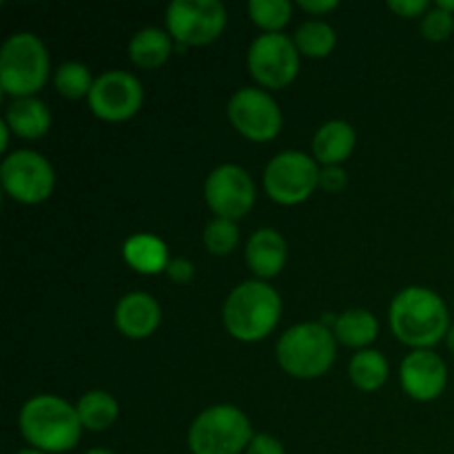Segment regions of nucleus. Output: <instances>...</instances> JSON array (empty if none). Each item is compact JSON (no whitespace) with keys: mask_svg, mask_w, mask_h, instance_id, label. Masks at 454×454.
<instances>
[{"mask_svg":"<svg viewBox=\"0 0 454 454\" xmlns=\"http://www.w3.org/2000/svg\"><path fill=\"white\" fill-rule=\"evenodd\" d=\"M390 328L412 350H430L446 340L450 313L442 295L424 286H408L395 295L388 309Z\"/></svg>","mask_w":454,"mask_h":454,"instance_id":"obj_1","label":"nucleus"},{"mask_svg":"<svg viewBox=\"0 0 454 454\" xmlns=\"http://www.w3.org/2000/svg\"><path fill=\"white\" fill-rule=\"evenodd\" d=\"M18 426L31 448L47 454L74 450L84 430L75 406L56 395L31 397L22 406Z\"/></svg>","mask_w":454,"mask_h":454,"instance_id":"obj_2","label":"nucleus"},{"mask_svg":"<svg viewBox=\"0 0 454 454\" xmlns=\"http://www.w3.org/2000/svg\"><path fill=\"white\" fill-rule=\"evenodd\" d=\"M282 317V297L264 279L242 282L231 291L222 309V322L231 337L255 344L275 331Z\"/></svg>","mask_w":454,"mask_h":454,"instance_id":"obj_3","label":"nucleus"},{"mask_svg":"<svg viewBox=\"0 0 454 454\" xmlns=\"http://www.w3.org/2000/svg\"><path fill=\"white\" fill-rule=\"evenodd\" d=\"M337 355L335 333L326 324H295L279 337L275 357L282 371L295 380H317L331 371Z\"/></svg>","mask_w":454,"mask_h":454,"instance_id":"obj_4","label":"nucleus"},{"mask_svg":"<svg viewBox=\"0 0 454 454\" xmlns=\"http://www.w3.org/2000/svg\"><path fill=\"white\" fill-rule=\"evenodd\" d=\"M49 80V53L43 40L29 31H20L4 40L0 49V87L3 93L34 98Z\"/></svg>","mask_w":454,"mask_h":454,"instance_id":"obj_5","label":"nucleus"},{"mask_svg":"<svg viewBox=\"0 0 454 454\" xmlns=\"http://www.w3.org/2000/svg\"><path fill=\"white\" fill-rule=\"evenodd\" d=\"M253 437L251 419L238 406L217 403L195 417L186 442L193 454H239Z\"/></svg>","mask_w":454,"mask_h":454,"instance_id":"obj_6","label":"nucleus"},{"mask_svg":"<svg viewBox=\"0 0 454 454\" xmlns=\"http://www.w3.org/2000/svg\"><path fill=\"white\" fill-rule=\"evenodd\" d=\"M319 164L301 151H282L264 168V189L273 202L295 207L306 202L319 186Z\"/></svg>","mask_w":454,"mask_h":454,"instance_id":"obj_7","label":"nucleus"},{"mask_svg":"<svg viewBox=\"0 0 454 454\" xmlns=\"http://www.w3.org/2000/svg\"><path fill=\"white\" fill-rule=\"evenodd\" d=\"M167 29L180 49L204 47L226 29V7L220 0H173L167 9Z\"/></svg>","mask_w":454,"mask_h":454,"instance_id":"obj_8","label":"nucleus"},{"mask_svg":"<svg viewBox=\"0 0 454 454\" xmlns=\"http://www.w3.org/2000/svg\"><path fill=\"white\" fill-rule=\"evenodd\" d=\"M0 180L12 200L20 204H40L53 193L56 173L38 151L18 149L0 164Z\"/></svg>","mask_w":454,"mask_h":454,"instance_id":"obj_9","label":"nucleus"},{"mask_svg":"<svg viewBox=\"0 0 454 454\" xmlns=\"http://www.w3.org/2000/svg\"><path fill=\"white\" fill-rule=\"evenodd\" d=\"M247 65L264 89H284L300 74V51L284 34H262L248 47Z\"/></svg>","mask_w":454,"mask_h":454,"instance_id":"obj_10","label":"nucleus"},{"mask_svg":"<svg viewBox=\"0 0 454 454\" xmlns=\"http://www.w3.org/2000/svg\"><path fill=\"white\" fill-rule=\"evenodd\" d=\"M231 124L239 136L251 142H270L284 127L282 111L270 93L257 87H242L233 93L226 106Z\"/></svg>","mask_w":454,"mask_h":454,"instance_id":"obj_11","label":"nucleus"},{"mask_svg":"<svg viewBox=\"0 0 454 454\" xmlns=\"http://www.w3.org/2000/svg\"><path fill=\"white\" fill-rule=\"evenodd\" d=\"M87 100L96 118L105 122H124L142 109L145 89L129 71L111 69L98 75Z\"/></svg>","mask_w":454,"mask_h":454,"instance_id":"obj_12","label":"nucleus"},{"mask_svg":"<svg viewBox=\"0 0 454 454\" xmlns=\"http://www.w3.org/2000/svg\"><path fill=\"white\" fill-rule=\"evenodd\" d=\"M204 200L217 217L239 220L255 204V184L251 173L238 164H222L213 168L204 182Z\"/></svg>","mask_w":454,"mask_h":454,"instance_id":"obj_13","label":"nucleus"},{"mask_svg":"<svg viewBox=\"0 0 454 454\" xmlns=\"http://www.w3.org/2000/svg\"><path fill=\"white\" fill-rule=\"evenodd\" d=\"M402 388L415 402H434L448 386V366L433 350H412L399 368Z\"/></svg>","mask_w":454,"mask_h":454,"instance_id":"obj_14","label":"nucleus"},{"mask_svg":"<svg viewBox=\"0 0 454 454\" xmlns=\"http://www.w3.org/2000/svg\"><path fill=\"white\" fill-rule=\"evenodd\" d=\"M115 326L129 340H146L162 324V309L149 293H129L115 306Z\"/></svg>","mask_w":454,"mask_h":454,"instance_id":"obj_15","label":"nucleus"},{"mask_svg":"<svg viewBox=\"0 0 454 454\" xmlns=\"http://www.w3.org/2000/svg\"><path fill=\"white\" fill-rule=\"evenodd\" d=\"M244 257H247L248 269L266 282V279L282 273L284 266H286L288 244L284 235L275 229H257L248 238Z\"/></svg>","mask_w":454,"mask_h":454,"instance_id":"obj_16","label":"nucleus"},{"mask_svg":"<svg viewBox=\"0 0 454 454\" xmlns=\"http://www.w3.org/2000/svg\"><path fill=\"white\" fill-rule=\"evenodd\" d=\"M357 146V133L346 120H328L313 136V158L319 167H341Z\"/></svg>","mask_w":454,"mask_h":454,"instance_id":"obj_17","label":"nucleus"},{"mask_svg":"<svg viewBox=\"0 0 454 454\" xmlns=\"http://www.w3.org/2000/svg\"><path fill=\"white\" fill-rule=\"evenodd\" d=\"M122 255L127 260V264L131 266L136 273L142 275H158L167 273L168 269V248L164 244V239H160L158 235L151 233H137L124 242Z\"/></svg>","mask_w":454,"mask_h":454,"instance_id":"obj_18","label":"nucleus"},{"mask_svg":"<svg viewBox=\"0 0 454 454\" xmlns=\"http://www.w3.org/2000/svg\"><path fill=\"white\" fill-rule=\"evenodd\" d=\"M4 122L16 136L25 137V140H38L51 129V111L35 96L18 98L9 105Z\"/></svg>","mask_w":454,"mask_h":454,"instance_id":"obj_19","label":"nucleus"},{"mask_svg":"<svg viewBox=\"0 0 454 454\" xmlns=\"http://www.w3.org/2000/svg\"><path fill=\"white\" fill-rule=\"evenodd\" d=\"M173 53V38L158 27H145L129 43V56L140 69H160Z\"/></svg>","mask_w":454,"mask_h":454,"instance_id":"obj_20","label":"nucleus"},{"mask_svg":"<svg viewBox=\"0 0 454 454\" xmlns=\"http://www.w3.org/2000/svg\"><path fill=\"white\" fill-rule=\"evenodd\" d=\"M335 340L348 348H362L371 346L380 335V322L372 313L364 309H350L335 319Z\"/></svg>","mask_w":454,"mask_h":454,"instance_id":"obj_21","label":"nucleus"},{"mask_svg":"<svg viewBox=\"0 0 454 454\" xmlns=\"http://www.w3.org/2000/svg\"><path fill=\"white\" fill-rule=\"evenodd\" d=\"M75 411H78L80 424L84 430L102 433L115 424L120 408L114 395H109L106 390H89L75 403Z\"/></svg>","mask_w":454,"mask_h":454,"instance_id":"obj_22","label":"nucleus"},{"mask_svg":"<svg viewBox=\"0 0 454 454\" xmlns=\"http://www.w3.org/2000/svg\"><path fill=\"white\" fill-rule=\"evenodd\" d=\"M390 366L380 350H359L353 355L348 364V377L364 393H375L388 381Z\"/></svg>","mask_w":454,"mask_h":454,"instance_id":"obj_23","label":"nucleus"},{"mask_svg":"<svg viewBox=\"0 0 454 454\" xmlns=\"http://www.w3.org/2000/svg\"><path fill=\"white\" fill-rule=\"evenodd\" d=\"M300 56L306 58H326L331 56L337 44V34L328 22L324 20H306L304 25L297 27L293 35Z\"/></svg>","mask_w":454,"mask_h":454,"instance_id":"obj_24","label":"nucleus"},{"mask_svg":"<svg viewBox=\"0 0 454 454\" xmlns=\"http://www.w3.org/2000/svg\"><path fill=\"white\" fill-rule=\"evenodd\" d=\"M93 82H96V78L82 62H65V65L58 67L56 75H53V84H56L58 93L69 98V100L89 98Z\"/></svg>","mask_w":454,"mask_h":454,"instance_id":"obj_25","label":"nucleus"},{"mask_svg":"<svg viewBox=\"0 0 454 454\" xmlns=\"http://www.w3.org/2000/svg\"><path fill=\"white\" fill-rule=\"evenodd\" d=\"M248 16L264 34H282L293 16V4L288 0H251Z\"/></svg>","mask_w":454,"mask_h":454,"instance_id":"obj_26","label":"nucleus"},{"mask_svg":"<svg viewBox=\"0 0 454 454\" xmlns=\"http://www.w3.org/2000/svg\"><path fill=\"white\" fill-rule=\"evenodd\" d=\"M239 244V229L233 220L215 217L204 226V247L213 255H231Z\"/></svg>","mask_w":454,"mask_h":454,"instance_id":"obj_27","label":"nucleus"},{"mask_svg":"<svg viewBox=\"0 0 454 454\" xmlns=\"http://www.w3.org/2000/svg\"><path fill=\"white\" fill-rule=\"evenodd\" d=\"M454 31V13L434 4L424 18H421V34L430 43H443Z\"/></svg>","mask_w":454,"mask_h":454,"instance_id":"obj_28","label":"nucleus"},{"mask_svg":"<svg viewBox=\"0 0 454 454\" xmlns=\"http://www.w3.org/2000/svg\"><path fill=\"white\" fill-rule=\"evenodd\" d=\"M348 184V176L341 167H322L319 171V186L328 193H340Z\"/></svg>","mask_w":454,"mask_h":454,"instance_id":"obj_29","label":"nucleus"},{"mask_svg":"<svg viewBox=\"0 0 454 454\" xmlns=\"http://www.w3.org/2000/svg\"><path fill=\"white\" fill-rule=\"evenodd\" d=\"M247 454H286V450H284L282 442H279L278 437L262 433V434H255L253 442L248 443Z\"/></svg>","mask_w":454,"mask_h":454,"instance_id":"obj_30","label":"nucleus"},{"mask_svg":"<svg viewBox=\"0 0 454 454\" xmlns=\"http://www.w3.org/2000/svg\"><path fill=\"white\" fill-rule=\"evenodd\" d=\"M388 9L402 18H417L421 13L426 16L430 12V4L428 0H393L388 3Z\"/></svg>","mask_w":454,"mask_h":454,"instance_id":"obj_31","label":"nucleus"},{"mask_svg":"<svg viewBox=\"0 0 454 454\" xmlns=\"http://www.w3.org/2000/svg\"><path fill=\"white\" fill-rule=\"evenodd\" d=\"M167 275L176 284H189L195 278V266L186 257H177V260L168 262Z\"/></svg>","mask_w":454,"mask_h":454,"instance_id":"obj_32","label":"nucleus"},{"mask_svg":"<svg viewBox=\"0 0 454 454\" xmlns=\"http://www.w3.org/2000/svg\"><path fill=\"white\" fill-rule=\"evenodd\" d=\"M297 7L306 13H313V16H324V13L340 7V3H337V0H300Z\"/></svg>","mask_w":454,"mask_h":454,"instance_id":"obj_33","label":"nucleus"},{"mask_svg":"<svg viewBox=\"0 0 454 454\" xmlns=\"http://www.w3.org/2000/svg\"><path fill=\"white\" fill-rule=\"evenodd\" d=\"M0 131H3V142H0V151H7V145H9V133H12V129H9V124L0 122Z\"/></svg>","mask_w":454,"mask_h":454,"instance_id":"obj_34","label":"nucleus"},{"mask_svg":"<svg viewBox=\"0 0 454 454\" xmlns=\"http://www.w3.org/2000/svg\"><path fill=\"white\" fill-rule=\"evenodd\" d=\"M437 7H442V9H446V12L454 13V0H439Z\"/></svg>","mask_w":454,"mask_h":454,"instance_id":"obj_35","label":"nucleus"},{"mask_svg":"<svg viewBox=\"0 0 454 454\" xmlns=\"http://www.w3.org/2000/svg\"><path fill=\"white\" fill-rule=\"evenodd\" d=\"M446 344H448V348H450L452 353H454V324H452V326H450V331H448Z\"/></svg>","mask_w":454,"mask_h":454,"instance_id":"obj_36","label":"nucleus"},{"mask_svg":"<svg viewBox=\"0 0 454 454\" xmlns=\"http://www.w3.org/2000/svg\"><path fill=\"white\" fill-rule=\"evenodd\" d=\"M16 454H47L43 450H35V448H25V450H18Z\"/></svg>","mask_w":454,"mask_h":454,"instance_id":"obj_37","label":"nucleus"},{"mask_svg":"<svg viewBox=\"0 0 454 454\" xmlns=\"http://www.w3.org/2000/svg\"><path fill=\"white\" fill-rule=\"evenodd\" d=\"M87 454H115V452L106 450V448H93V450H89Z\"/></svg>","mask_w":454,"mask_h":454,"instance_id":"obj_38","label":"nucleus"},{"mask_svg":"<svg viewBox=\"0 0 454 454\" xmlns=\"http://www.w3.org/2000/svg\"><path fill=\"white\" fill-rule=\"evenodd\" d=\"M452 200H454V189H452Z\"/></svg>","mask_w":454,"mask_h":454,"instance_id":"obj_39","label":"nucleus"}]
</instances>
